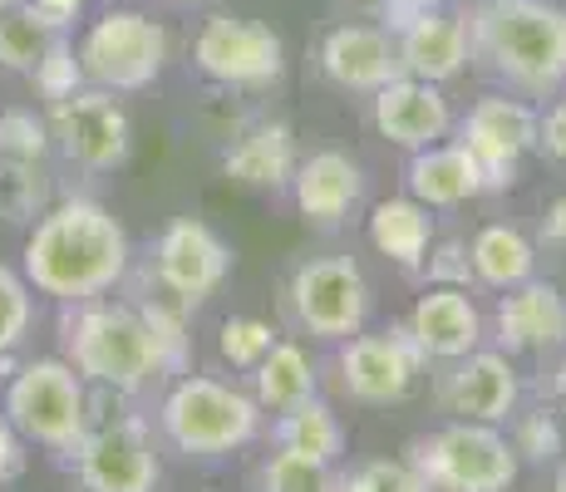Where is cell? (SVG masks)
Masks as SVG:
<instances>
[{
	"label": "cell",
	"mask_w": 566,
	"mask_h": 492,
	"mask_svg": "<svg viewBox=\"0 0 566 492\" xmlns=\"http://www.w3.org/2000/svg\"><path fill=\"white\" fill-rule=\"evenodd\" d=\"M399 45V70L413 74V80L429 84H449L473 64V30H468V15L449 6H433L423 15H413L405 30H395Z\"/></svg>",
	"instance_id": "18"
},
{
	"label": "cell",
	"mask_w": 566,
	"mask_h": 492,
	"mask_svg": "<svg viewBox=\"0 0 566 492\" xmlns=\"http://www.w3.org/2000/svg\"><path fill=\"white\" fill-rule=\"evenodd\" d=\"M286 301L301 331L325 345L350 341L369 321V281L355 257H315L306 266H296Z\"/></svg>",
	"instance_id": "10"
},
{
	"label": "cell",
	"mask_w": 566,
	"mask_h": 492,
	"mask_svg": "<svg viewBox=\"0 0 566 492\" xmlns=\"http://www.w3.org/2000/svg\"><path fill=\"white\" fill-rule=\"evenodd\" d=\"M423 349L413 345L409 325H389V331L375 335H350L340 341V355H335V375H340V389L350 394L355 404H399L419 389L423 375Z\"/></svg>",
	"instance_id": "13"
},
{
	"label": "cell",
	"mask_w": 566,
	"mask_h": 492,
	"mask_svg": "<svg viewBox=\"0 0 566 492\" xmlns=\"http://www.w3.org/2000/svg\"><path fill=\"white\" fill-rule=\"evenodd\" d=\"M192 70L217 90L261 94L286 74V40L266 20L212 10L192 35Z\"/></svg>",
	"instance_id": "8"
},
{
	"label": "cell",
	"mask_w": 566,
	"mask_h": 492,
	"mask_svg": "<svg viewBox=\"0 0 566 492\" xmlns=\"http://www.w3.org/2000/svg\"><path fill=\"white\" fill-rule=\"evenodd\" d=\"M296 163H301L296 134H291V124H281V118H261L247 134H237V144H227V153H222V172L252 192L291 188Z\"/></svg>",
	"instance_id": "22"
},
{
	"label": "cell",
	"mask_w": 566,
	"mask_h": 492,
	"mask_svg": "<svg viewBox=\"0 0 566 492\" xmlns=\"http://www.w3.org/2000/svg\"><path fill=\"white\" fill-rule=\"evenodd\" d=\"M35 10L50 20V25H60V30H70L74 20L90 10V0H35Z\"/></svg>",
	"instance_id": "41"
},
{
	"label": "cell",
	"mask_w": 566,
	"mask_h": 492,
	"mask_svg": "<svg viewBox=\"0 0 566 492\" xmlns=\"http://www.w3.org/2000/svg\"><path fill=\"white\" fill-rule=\"evenodd\" d=\"M369 247L385 261H395L399 271H423V257L433 247V207H423L419 197H385L369 207L365 217Z\"/></svg>",
	"instance_id": "24"
},
{
	"label": "cell",
	"mask_w": 566,
	"mask_h": 492,
	"mask_svg": "<svg viewBox=\"0 0 566 492\" xmlns=\"http://www.w3.org/2000/svg\"><path fill=\"white\" fill-rule=\"evenodd\" d=\"M369 118H375L379 138H389L405 153L433 148L453 134V104L443 94V84L413 80V74H399L385 90L369 94Z\"/></svg>",
	"instance_id": "16"
},
{
	"label": "cell",
	"mask_w": 566,
	"mask_h": 492,
	"mask_svg": "<svg viewBox=\"0 0 566 492\" xmlns=\"http://www.w3.org/2000/svg\"><path fill=\"white\" fill-rule=\"evenodd\" d=\"M45 207H50L45 163L6 158V153H0V222L6 227H30Z\"/></svg>",
	"instance_id": "29"
},
{
	"label": "cell",
	"mask_w": 566,
	"mask_h": 492,
	"mask_svg": "<svg viewBox=\"0 0 566 492\" xmlns=\"http://www.w3.org/2000/svg\"><path fill=\"white\" fill-rule=\"evenodd\" d=\"M30 325H35V286L25 281V271L0 266V355H15Z\"/></svg>",
	"instance_id": "31"
},
{
	"label": "cell",
	"mask_w": 566,
	"mask_h": 492,
	"mask_svg": "<svg viewBox=\"0 0 566 492\" xmlns=\"http://www.w3.org/2000/svg\"><path fill=\"white\" fill-rule=\"evenodd\" d=\"M84 492H158L163 463L144 414H99L70 453Z\"/></svg>",
	"instance_id": "9"
},
{
	"label": "cell",
	"mask_w": 566,
	"mask_h": 492,
	"mask_svg": "<svg viewBox=\"0 0 566 492\" xmlns=\"http://www.w3.org/2000/svg\"><path fill=\"white\" fill-rule=\"evenodd\" d=\"M517 399H522V379L513 369V355H503V349L478 345L473 355L449 359V375L439 379V404L453 419L468 423H497L503 429L517 414Z\"/></svg>",
	"instance_id": "15"
},
{
	"label": "cell",
	"mask_w": 566,
	"mask_h": 492,
	"mask_svg": "<svg viewBox=\"0 0 566 492\" xmlns=\"http://www.w3.org/2000/svg\"><path fill=\"white\" fill-rule=\"evenodd\" d=\"M405 182H409V197H419L423 207H463L473 202V197L488 192L483 182V168H478V158L468 153L459 138H443V144L433 148H419L409 153V168H405Z\"/></svg>",
	"instance_id": "23"
},
{
	"label": "cell",
	"mask_w": 566,
	"mask_h": 492,
	"mask_svg": "<svg viewBox=\"0 0 566 492\" xmlns=\"http://www.w3.org/2000/svg\"><path fill=\"white\" fill-rule=\"evenodd\" d=\"M291 197H296V212L306 217V222L340 227L365 197V168L350 158V153L321 148V153H311V158L296 163Z\"/></svg>",
	"instance_id": "21"
},
{
	"label": "cell",
	"mask_w": 566,
	"mask_h": 492,
	"mask_svg": "<svg viewBox=\"0 0 566 492\" xmlns=\"http://www.w3.org/2000/svg\"><path fill=\"white\" fill-rule=\"evenodd\" d=\"M182 6H188V0H182Z\"/></svg>",
	"instance_id": "47"
},
{
	"label": "cell",
	"mask_w": 566,
	"mask_h": 492,
	"mask_svg": "<svg viewBox=\"0 0 566 492\" xmlns=\"http://www.w3.org/2000/svg\"><path fill=\"white\" fill-rule=\"evenodd\" d=\"M493 341L503 355H542L566 345V295L552 281H522L497 295Z\"/></svg>",
	"instance_id": "19"
},
{
	"label": "cell",
	"mask_w": 566,
	"mask_h": 492,
	"mask_svg": "<svg viewBox=\"0 0 566 492\" xmlns=\"http://www.w3.org/2000/svg\"><path fill=\"white\" fill-rule=\"evenodd\" d=\"M433 6H443V0H379V6L369 10V15H375L379 25H385L389 35H395V30H405L413 15H423V10H433Z\"/></svg>",
	"instance_id": "40"
},
{
	"label": "cell",
	"mask_w": 566,
	"mask_h": 492,
	"mask_svg": "<svg viewBox=\"0 0 566 492\" xmlns=\"http://www.w3.org/2000/svg\"><path fill=\"white\" fill-rule=\"evenodd\" d=\"M552 385H557V394H562V399H566V359H562V365H557V379H552Z\"/></svg>",
	"instance_id": "43"
},
{
	"label": "cell",
	"mask_w": 566,
	"mask_h": 492,
	"mask_svg": "<svg viewBox=\"0 0 566 492\" xmlns=\"http://www.w3.org/2000/svg\"><path fill=\"white\" fill-rule=\"evenodd\" d=\"M513 448H517V458L522 463H537V468H547V463H562V453H566V433H562V414L557 409H527L522 419L513 423Z\"/></svg>",
	"instance_id": "34"
},
{
	"label": "cell",
	"mask_w": 566,
	"mask_h": 492,
	"mask_svg": "<svg viewBox=\"0 0 566 492\" xmlns=\"http://www.w3.org/2000/svg\"><path fill=\"white\" fill-rule=\"evenodd\" d=\"M0 409L10 414V423L25 443H40L50 453L70 458L94 423V389L84 385V375L64 355H45L25 359L6 379Z\"/></svg>",
	"instance_id": "4"
},
{
	"label": "cell",
	"mask_w": 566,
	"mask_h": 492,
	"mask_svg": "<svg viewBox=\"0 0 566 492\" xmlns=\"http://www.w3.org/2000/svg\"><path fill=\"white\" fill-rule=\"evenodd\" d=\"M60 345H64V359L84 375V385L118 394V399H134V394L154 389L158 379H172L138 301H108V295H99V301L64 305Z\"/></svg>",
	"instance_id": "3"
},
{
	"label": "cell",
	"mask_w": 566,
	"mask_h": 492,
	"mask_svg": "<svg viewBox=\"0 0 566 492\" xmlns=\"http://www.w3.org/2000/svg\"><path fill=\"white\" fill-rule=\"evenodd\" d=\"M50 148H54L50 124L35 114V108H6V114H0V153H6V158L45 163Z\"/></svg>",
	"instance_id": "36"
},
{
	"label": "cell",
	"mask_w": 566,
	"mask_h": 492,
	"mask_svg": "<svg viewBox=\"0 0 566 492\" xmlns=\"http://www.w3.org/2000/svg\"><path fill=\"white\" fill-rule=\"evenodd\" d=\"M468 261H473V281L488 291H513L522 281L537 276V247L507 222H493L468 242Z\"/></svg>",
	"instance_id": "26"
},
{
	"label": "cell",
	"mask_w": 566,
	"mask_h": 492,
	"mask_svg": "<svg viewBox=\"0 0 566 492\" xmlns=\"http://www.w3.org/2000/svg\"><path fill=\"white\" fill-rule=\"evenodd\" d=\"M562 433H566V409H562Z\"/></svg>",
	"instance_id": "45"
},
{
	"label": "cell",
	"mask_w": 566,
	"mask_h": 492,
	"mask_svg": "<svg viewBox=\"0 0 566 492\" xmlns=\"http://www.w3.org/2000/svg\"><path fill=\"white\" fill-rule=\"evenodd\" d=\"M542 242L547 247H566V197L547 207V217H542Z\"/></svg>",
	"instance_id": "42"
},
{
	"label": "cell",
	"mask_w": 566,
	"mask_h": 492,
	"mask_svg": "<svg viewBox=\"0 0 566 492\" xmlns=\"http://www.w3.org/2000/svg\"><path fill=\"white\" fill-rule=\"evenodd\" d=\"M331 492H429L419 478V468L409 458H365L350 473H340Z\"/></svg>",
	"instance_id": "33"
},
{
	"label": "cell",
	"mask_w": 566,
	"mask_h": 492,
	"mask_svg": "<svg viewBox=\"0 0 566 492\" xmlns=\"http://www.w3.org/2000/svg\"><path fill=\"white\" fill-rule=\"evenodd\" d=\"M148 276L163 295L182 305V311H198L207 295L222 291V281L232 276V247L217 237V227H207L202 217H178V222L163 227L154 261H148Z\"/></svg>",
	"instance_id": "12"
},
{
	"label": "cell",
	"mask_w": 566,
	"mask_h": 492,
	"mask_svg": "<svg viewBox=\"0 0 566 492\" xmlns=\"http://www.w3.org/2000/svg\"><path fill=\"white\" fill-rule=\"evenodd\" d=\"M271 345H276V331H271L266 321H256V315H227L222 331H217V355H222V365L242 369V375H252L261 359H266Z\"/></svg>",
	"instance_id": "32"
},
{
	"label": "cell",
	"mask_w": 566,
	"mask_h": 492,
	"mask_svg": "<svg viewBox=\"0 0 566 492\" xmlns=\"http://www.w3.org/2000/svg\"><path fill=\"white\" fill-rule=\"evenodd\" d=\"M537 153H547L552 163H566V94L537 118Z\"/></svg>",
	"instance_id": "38"
},
{
	"label": "cell",
	"mask_w": 566,
	"mask_h": 492,
	"mask_svg": "<svg viewBox=\"0 0 566 492\" xmlns=\"http://www.w3.org/2000/svg\"><path fill=\"white\" fill-rule=\"evenodd\" d=\"M25 80L35 84V94L45 98V104H60V98H70L74 90H84V70H80V54H74V40L70 35L54 40Z\"/></svg>",
	"instance_id": "35"
},
{
	"label": "cell",
	"mask_w": 566,
	"mask_h": 492,
	"mask_svg": "<svg viewBox=\"0 0 566 492\" xmlns=\"http://www.w3.org/2000/svg\"><path fill=\"white\" fill-rule=\"evenodd\" d=\"M276 448L321 458V463L335 468L345 458V423L335 419V409L325 399H306V404H296V409H281V419H276Z\"/></svg>",
	"instance_id": "27"
},
{
	"label": "cell",
	"mask_w": 566,
	"mask_h": 492,
	"mask_svg": "<svg viewBox=\"0 0 566 492\" xmlns=\"http://www.w3.org/2000/svg\"><path fill=\"white\" fill-rule=\"evenodd\" d=\"M468 6H478V0H468Z\"/></svg>",
	"instance_id": "46"
},
{
	"label": "cell",
	"mask_w": 566,
	"mask_h": 492,
	"mask_svg": "<svg viewBox=\"0 0 566 492\" xmlns=\"http://www.w3.org/2000/svg\"><path fill=\"white\" fill-rule=\"evenodd\" d=\"M74 54H80L84 84L108 90V94H138L148 84H158V74L168 70L172 35L148 10L114 6V10H99L84 25Z\"/></svg>",
	"instance_id": "6"
},
{
	"label": "cell",
	"mask_w": 566,
	"mask_h": 492,
	"mask_svg": "<svg viewBox=\"0 0 566 492\" xmlns=\"http://www.w3.org/2000/svg\"><path fill=\"white\" fill-rule=\"evenodd\" d=\"M128 266H134V242L99 197L50 202L30 222L25 251H20V271L35 295H50L60 305L99 301L118 291Z\"/></svg>",
	"instance_id": "1"
},
{
	"label": "cell",
	"mask_w": 566,
	"mask_h": 492,
	"mask_svg": "<svg viewBox=\"0 0 566 492\" xmlns=\"http://www.w3.org/2000/svg\"><path fill=\"white\" fill-rule=\"evenodd\" d=\"M552 492H566V463L557 468V478H552Z\"/></svg>",
	"instance_id": "44"
},
{
	"label": "cell",
	"mask_w": 566,
	"mask_h": 492,
	"mask_svg": "<svg viewBox=\"0 0 566 492\" xmlns=\"http://www.w3.org/2000/svg\"><path fill=\"white\" fill-rule=\"evenodd\" d=\"M409 463L419 468L429 492H507L522 473L513 439L497 423L453 419L429 439L409 443Z\"/></svg>",
	"instance_id": "7"
},
{
	"label": "cell",
	"mask_w": 566,
	"mask_h": 492,
	"mask_svg": "<svg viewBox=\"0 0 566 492\" xmlns=\"http://www.w3.org/2000/svg\"><path fill=\"white\" fill-rule=\"evenodd\" d=\"M331 483H335L331 463L306 458V453H291V448H276V453L261 463L256 492H331Z\"/></svg>",
	"instance_id": "30"
},
{
	"label": "cell",
	"mask_w": 566,
	"mask_h": 492,
	"mask_svg": "<svg viewBox=\"0 0 566 492\" xmlns=\"http://www.w3.org/2000/svg\"><path fill=\"white\" fill-rule=\"evenodd\" d=\"M473 60L522 98L566 84V6L557 0H478L468 6Z\"/></svg>",
	"instance_id": "2"
},
{
	"label": "cell",
	"mask_w": 566,
	"mask_h": 492,
	"mask_svg": "<svg viewBox=\"0 0 566 492\" xmlns=\"http://www.w3.org/2000/svg\"><path fill=\"white\" fill-rule=\"evenodd\" d=\"M321 70L335 90L345 94H375L389 80H399V45L385 25L369 20H345L321 40Z\"/></svg>",
	"instance_id": "17"
},
{
	"label": "cell",
	"mask_w": 566,
	"mask_h": 492,
	"mask_svg": "<svg viewBox=\"0 0 566 492\" xmlns=\"http://www.w3.org/2000/svg\"><path fill=\"white\" fill-rule=\"evenodd\" d=\"M158 429L188 458H227L261 433V404L237 385L182 369L158 404Z\"/></svg>",
	"instance_id": "5"
},
{
	"label": "cell",
	"mask_w": 566,
	"mask_h": 492,
	"mask_svg": "<svg viewBox=\"0 0 566 492\" xmlns=\"http://www.w3.org/2000/svg\"><path fill=\"white\" fill-rule=\"evenodd\" d=\"M20 473H25V439L15 433L10 414L0 409V483H15Z\"/></svg>",
	"instance_id": "39"
},
{
	"label": "cell",
	"mask_w": 566,
	"mask_h": 492,
	"mask_svg": "<svg viewBox=\"0 0 566 492\" xmlns=\"http://www.w3.org/2000/svg\"><path fill=\"white\" fill-rule=\"evenodd\" d=\"M537 108L527 98H513V94H488L478 98L473 108L463 114L459 128V144L478 158L483 168V182L488 192H507L517 182V168L527 153H537Z\"/></svg>",
	"instance_id": "14"
},
{
	"label": "cell",
	"mask_w": 566,
	"mask_h": 492,
	"mask_svg": "<svg viewBox=\"0 0 566 492\" xmlns=\"http://www.w3.org/2000/svg\"><path fill=\"white\" fill-rule=\"evenodd\" d=\"M405 325H409L413 345L423 349V359H439V365L473 355L488 335L483 311H478L473 295H468L463 286H429L419 301H413Z\"/></svg>",
	"instance_id": "20"
},
{
	"label": "cell",
	"mask_w": 566,
	"mask_h": 492,
	"mask_svg": "<svg viewBox=\"0 0 566 492\" xmlns=\"http://www.w3.org/2000/svg\"><path fill=\"white\" fill-rule=\"evenodd\" d=\"M60 35H70V30L50 25V20L35 10V0H0V70L30 74L35 60Z\"/></svg>",
	"instance_id": "28"
},
{
	"label": "cell",
	"mask_w": 566,
	"mask_h": 492,
	"mask_svg": "<svg viewBox=\"0 0 566 492\" xmlns=\"http://www.w3.org/2000/svg\"><path fill=\"white\" fill-rule=\"evenodd\" d=\"M45 124H50L54 148L84 172H114L134 153V118H128V108L118 104V94L94 90V84L50 104Z\"/></svg>",
	"instance_id": "11"
},
{
	"label": "cell",
	"mask_w": 566,
	"mask_h": 492,
	"mask_svg": "<svg viewBox=\"0 0 566 492\" xmlns=\"http://www.w3.org/2000/svg\"><path fill=\"white\" fill-rule=\"evenodd\" d=\"M315 389H321V369H315L311 349L296 341H276L266 349V359L252 369V399L271 414L315 399Z\"/></svg>",
	"instance_id": "25"
},
{
	"label": "cell",
	"mask_w": 566,
	"mask_h": 492,
	"mask_svg": "<svg viewBox=\"0 0 566 492\" xmlns=\"http://www.w3.org/2000/svg\"><path fill=\"white\" fill-rule=\"evenodd\" d=\"M423 271H429V286H463L473 291V261H468V242L449 237V242H433L429 257H423Z\"/></svg>",
	"instance_id": "37"
}]
</instances>
